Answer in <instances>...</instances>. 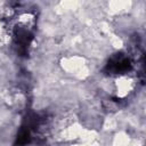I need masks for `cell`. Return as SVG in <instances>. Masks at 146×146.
<instances>
[{
	"instance_id": "2",
	"label": "cell",
	"mask_w": 146,
	"mask_h": 146,
	"mask_svg": "<svg viewBox=\"0 0 146 146\" xmlns=\"http://www.w3.org/2000/svg\"><path fill=\"white\" fill-rule=\"evenodd\" d=\"M132 70V60L131 58L123 54L117 52L110 57L108 62L105 65V73L108 75H123Z\"/></svg>"
},
{
	"instance_id": "1",
	"label": "cell",
	"mask_w": 146,
	"mask_h": 146,
	"mask_svg": "<svg viewBox=\"0 0 146 146\" xmlns=\"http://www.w3.org/2000/svg\"><path fill=\"white\" fill-rule=\"evenodd\" d=\"M35 31V16L32 13H22L10 25V36L17 51L26 54Z\"/></svg>"
}]
</instances>
